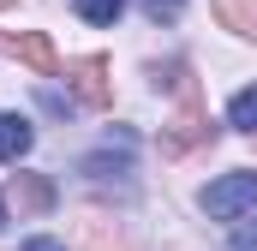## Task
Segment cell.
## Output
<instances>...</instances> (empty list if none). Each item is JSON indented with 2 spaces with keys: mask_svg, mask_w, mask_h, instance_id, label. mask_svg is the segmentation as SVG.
Listing matches in <instances>:
<instances>
[{
  "mask_svg": "<svg viewBox=\"0 0 257 251\" xmlns=\"http://www.w3.org/2000/svg\"><path fill=\"white\" fill-rule=\"evenodd\" d=\"M227 120L239 126V132H257V90H239V96L227 102Z\"/></svg>",
  "mask_w": 257,
  "mask_h": 251,
  "instance_id": "9c48e42d",
  "label": "cell"
},
{
  "mask_svg": "<svg viewBox=\"0 0 257 251\" xmlns=\"http://www.w3.org/2000/svg\"><path fill=\"white\" fill-rule=\"evenodd\" d=\"M233 251H257V227H239L233 233Z\"/></svg>",
  "mask_w": 257,
  "mask_h": 251,
  "instance_id": "7c38bea8",
  "label": "cell"
},
{
  "mask_svg": "<svg viewBox=\"0 0 257 251\" xmlns=\"http://www.w3.org/2000/svg\"><path fill=\"white\" fill-rule=\"evenodd\" d=\"M180 114L162 126V156H186L192 144H203L209 138V114H203V96H197V78L192 72H180Z\"/></svg>",
  "mask_w": 257,
  "mask_h": 251,
  "instance_id": "6da1fadb",
  "label": "cell"
},
{
  "mask_svg": "<svg viewBox=\"0 0 257 251\" xmlns=\"http://www.w3.org/2000/svg\"><path fill=\"white\" fill-rule=\"evenodd\" d=\"M215 18H221V30L257 42V0H215Z\"/></svg>",
  "mask_w": 257,
  "mask_h": 251,
  "instance_id": "8992f818",
  "label": "cell"
},
{
  "mask_svg": "<svg viewBox=\"0 0 257 251\" xmlns=\"http://www.w3.org/2000/svg\"><path fill=\"white\" fill-rule=\"evenodd\" d=\"M12 191H18V209H30V215L54 203V186H48L42 174H18V186H12Z\"/></svg>",
  "mask_w": 257,
  "mask_h": 251,
  "instance_id": "ba28073f",
  "label": "cell"
},
{
  "mask_svg": "<svg viewBox=\"0 0 257 251\" xmlns=\"http://www.w3.org/2000/svg\"><path fill=\"white\" fill-rule=\"evenodd\" d=\"M66 84H72V96H78L84 108H96V114L114 108V84H108V60H102V54L72 60V66H66Z\"/></svg>",
  "mask_w": 257,
  "mask_h": 251,
  "instance_id": "3957f363",
  "label": "cell"
},
{
  "mask_svg": "<svg viewBox=\"0 0 257 251\" xmlns=\"http://www.w3.org/2000/svg\"><path fill=\"white\" fill-rule=\"evenodd\" d=\"M0 48H6V54H12V42H0Z\"/></svg>",
  "mask_w": 257,
  "mask_h": 251,
  "instance_id": "5bb4252c",
  "label": "cell"
},
{
  "mask_svg": "<svg viewBox=\"0 0 257 251\" xmlns=\"http://www.w3.org/2000/svg\"><path fill=\"white\" fill-rule=\"evenodd\" d=\"M0 215H6V203H0Z\"/></svg>",
  "mask_w": 257,
  "mask_h": 251,
  "instance_id": "2e32d148",
  "label": "cell"
},
{
  "mask_svg": "<svg viewBox=\"0 0 257 251\" xmlns=\"http://www.w3.org/2000/svg\"><path fill=\"white\" fill-rule=\"evenodd\" d=\"M0 6H12V0H0Z\"/></svg>",
  "mask_w": 257,
  "mask_h": 251,
  "instance_id": "9a60e30c",
  "label": "cell"
},
{
  "mask_svg": "<svg viewBox=\"0 0 257 251\" xmlns=\"http://www.w3.org/2000/svg\"><path fill=\"white\" fill-rule=\"evenodd\" d=\"M257 209V174H221L215 186H203V215L215 221H239Z\"/></svg>",
  "mask_w": 257,
  "mask_h": 251,
  "instance_id": "7a4b0ae2",
  "label": "cell"
},
{
  "mask_svg": "<svg viewBox=\"0 0 257 251\" xmlns=\"http://www.w3.org/2000/svg\"><path fill=\"white\" fill-rule=\"evenodd\" d=\"M12 54L30 66V72H42V78H54L60 72V54H54V42H48V30H24L18 42H12Z\"/></svg>",
  "mask_w": 257,
  "mask_h": 251,
  "instance_id": "277c9868",
  "label": "cell"
},
{
  "mask_svg": "<svg viewBox=\"0 0 257 251\" xmlns=\"http://www.w3.org/2000/svg\"><path fill=\"white\" fill-rule=\"evenodd\" d=\"M144 12H150L156 24H174V18L186 12V0H144Z\"/></svg>",
  "mask_w": 257,
  "mask_h": 251,
  "instance_id": "8fae6325",
  "label": "cell"
},
{
  "mask_svg": "<svg viewBox=\"0 0 257 251\" xmlns=\"http://www.w3.org/2000/svg\"><path fill=\"white\" fill-rule=\"evenodd\" d=\"M84 174H90V180H114V174L126 180V174H132V144L120 150V156H114V150H96V156H84Z\"/></svg>",
  "mask_w": 257,
  "mask_h": 251,
  "instance_id": "52a82bcc",
  "label": "cell"
},
{
  "mask_svg": "<svg viewBox=\"0 0 257 251\" xmlns=\"http://www.w3.org/2000/svg\"><path fill=\"white\" fill-rule=\"evenodd\" d=\"M30 144H36L30 120H24V114H6V108H0V162H18V156H24Z\"/></svg>",
  "mask_w": 257,
  "mask_h": 251,
  "instance_id": "5b68a950",
  "label": "cell"
},
{
  "mask_svg": "<svg viewBox=\"0 0 257 251\" xmlns=\"http://www.w3.org/2000/svg\"><path fill=\"white\" fill-rule=\"evenodd\" d=\"M78 6V18H90V24H114L120 12H126V0H72Z\"/></svg>",
  "mask_w": 257,
  "mask_h": 251,
  "instance_id": "30bf717a",
  "label": "cell"
},
{
  "mask_svg": "<svg viewBox=\"0 0 257 251\" xmlns=\"http://www.w3.org/2000/svg\"><path fill=\"white\" fill-rule=\"evenodd\" d=\"M24 251H66L60 239H24Z\"/></svg>",
  "mask_w": 257,
  "mask_h": 251,
  "instance_id": "4fadbf2b",
  "label": "cell"
}]
</instances>
